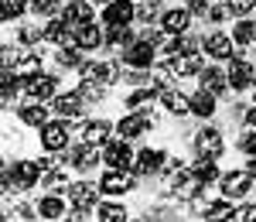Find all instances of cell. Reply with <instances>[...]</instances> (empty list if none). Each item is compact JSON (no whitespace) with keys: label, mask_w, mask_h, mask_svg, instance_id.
I'll use <instances>...</instances> for the list:
<instances>
[{"label":"cell","mask_w":256,"mask_h":222,"mask_svg":"<svg viewBox=\"0 0 256 222\" xmlns=\"http://www.w3.org/2000/svg\"><path fill=\"white\" fill-rule=\"evenodd\" d=\"M68 202H72V208H92L96 205V184H68Z\"/></svg>","instance_id":"cell-11"},{"label":"cell","mask_w":256,"mask_h":222,"mask_svg":"<svg viewBox=\"0 0 256 222\" xmlns=\"http://www.w3.org/2000/svg\"><path fill=\"white\" fill-rule=\"evenodd\" d=\"M250 192H253V174L250 171H229L222 178V195L226 198H242Z\"/></svg>","instance_id":"cell-2"},{"label":"cell","mask_w":256,"mask_h":222,"mask_svg":"<svg viewBox=\"0 0 256 222\" xmlns=\"http://www.w3.org/2000/svg\"><path fill=\"white\" fill-rule=\"evenodd\" d=\"M205 55H212V58H232V38L229 34H208L205 38Z\"/></svg>","instance_id":"cell-15"},{"label":"cell","mask_w":256,"mask_h":222,"mask_svg":"<svg viewBox=\"0 0 256 222\" xmlns=\"http://www.w3.org/2000/svg\"><path fill=\"white\" fill-rule=\"evenodd\" d=\"M20 116V123H28V126H44V123H48V110H44V106H41V102H31V106H24V110H20L18 113Z\"/></svg>","instance_id":"cell-27"},{"label":"cell","mask_w":256,"mask_h":222,"mask_svg":"<svg viewBox=\"0 0 256 222\" xmlns=\"http://www.w3.org/2000/svg\"><path fill=\"white\" fill-rule=\"evenodd\" d=\"M68 144V126L65 123H44L41 126V147L44 150H65Z\"/></svg>","instance_id":"cell-8"},{"label":"cell","mask_w":256,"mask_h":222,"mask_svg":"<svg viewBox=\"0 0 256 222\" xmlns=\"http://www.w3.org/2000/svg\"><path fill=\"white\" fill-rule=\"evenodd\" d=\"M126 65H134V68H150L154 65V41H137L126 55H123Z\"/></svg>","instance_id":"cell-9"},{"label":"cell","mask_w":256,"mask_h":222,"mask_svg":"<svg viewBox=\"0 0 256 222\" xmlns=\"http://www.w3.org/2000/svg\"><path fill=\"white\" fill-rule=\"evenodd\" d=\"M102 161L110 164V168H120V171H126V168L137 161V158H134L130 144L120 137V140H110V144H106V150H102Z\"/></svg>","instance_id":"cell-1"},{"label":"cell","mask_w":256,"mask_h":222,"mask_svg":"<svg viewBox=\"0 0 256 222\" xmlns=\"http://www.w3.org/2000/svg\"><path fill=\"white\" fill-rule=\"evenodd\" d=\"M174 76H195V72H202V55L198 52H188V55H178V58H171V65H168Z\"/></svg>","instance_id":"cell-16"},{"label":"cell","mask_w":256,"mask_h":222,"mask_svg":"<svg viewBox=\"0 0 256 222\" xmlns=\"http://www.w3.org/2000/svg\"><path fill=\"white\" fill-rule=\"evenodd\" d=\"M96 212H99V222H130L123 205H99Z\"/></svg>","instance_id":"cell-32"},{"label":"cell","mask_w":256,"mask_h":222,"mask_svg":"<svg viewBox=\"0 0 256 222\" xmlns=\"http://www.w3.org/2000/svg\"><path fill=\"white\" fill-rule=\"evenodd\" d=\"M192 171H195V178H202V184H205V182H216V178H218L212 158H198V161L192 164Z\"/></svg>","instance_id":"cell-31"},{"label":"cell","mask_w":256,"mask_h":222,"mask_svg":"<svg viewBox=\"0 0 256 222\" xmlns=\"http://www.w3.org/2000/svg\"><path fill=\"white\" fill-rule=\"evenodd\" d=\"M226 7H229V14H239L242 18V14H250L256 7V0H226Z\"/></svg>","instance_id":"cell-36"},{"label":"cell","mask_w":256,"mask_h":222,"mask_svg":"<svg viewBox=\"0 0 256 222\" xmlns=\"http://www.w3.org/2000/svg\"><path fill=\"white\" fill-rule=\"evenodd\" d=\"M226 82L229 76L226 72H218V68H202V89H208V92H226Z\"/></svg>","instance_id":"cell-26"},{"label":"cell","mask_w":256,"mask_h":222,"mask_svg":"<svg viewBox=\"0 0 256 222\" xmlns=\"http://www.w3.org/2000/svg\"><path fill=\"white\" fill-rule=\"evenodd\" d=\"M195 147H198V158H212V161H216L218 154L226 150L222 134H218V130H212V126H205V130H198V134H195Z\"/></svg>","instance_id":"cell-4"},{"label":"cell","mask_w":256,"mask_h":222,"mask_svg":"<svg viewBox=\"0 0 256 222\" xmlns=\"http://www.w3.org/2000/svg\"><path fill=\"white\" fill-rule=\"evenodd\" d=\"M24 89H28V96L34 102H44V100H52V92H55V79L52 76H38V79L28 82Z\"/></svg>","instance_id":"cell-18"},{"label":"cell","mask_w":256,"mask_h":222,"mask_svg":"<svg viewBox=\"0 0 256 222\" xmlns=\"http://www.w3.org/2000/svg\"><path fill=\"white\" fill-rule=\"evenodd\" d=\"M31 10L34 14H55L58 10V0H31Z\"/></svg>","instance_id":"cell-38"},{"label":"cell","mask_w":256,"mask_h":222,"mask_svg":"<svg viewBox=\"0 0 256 222\" xmlns=\"http://www.w3.org/2000/svg\"><path fill=\"white\" fill-rule=\"evenodd\" d=\"M7 174L14 178L18 188H34L38 178H41V164L38 161H14L10 168H7Z\"/></svg>","instance_id":"cell-3"},{"label":"cell","mask_w":256,"mask_h":222,"mask_svg":"<svg viewBox=\"0 0 256 222\" xmlns=\"http://www.w3.org/2000/svg\"><path fill=\"white\" fill-rule=\"evenodd\" d=\"M160 102L168 106V113H174V116H184V113H192V100L188 96H181L174 89H164L160 92Z\"/></svg>","instance_id":"cell-19"},{"label":"cell","mask_w":256,"mask_h":222,"mask_svg":"<svg viewBox=\"0 0 256 222\" xmlns=\"http://www.w3.org/2000/svg\"><path fill=\"white\" fill-rule=\"evenodd\" d=\"M14 76H18V79H38L41 76V58L38 55H20L18 58V65H14Z\"/></svg>","instance_id":"cell-23"},{"label":"cell","mask_w":256,"mask_h":222,"mask_svg":"<svg viewBox=\"0 0 256 222\" xmlns=\"http://www.w3.org/2000/svg\"><path fill=\"white\" fill-rule=\"evenodd\" d=\"M229 82H232V89H250L256 82V68L250 65V62L236 58L232 65H229Z\"/></svg>","instance_id":"cell-10"},{"label":"cell","mask_w":256,"mask_h":222,"mask_svg":"<svg viewBox=\"0 0 256 222\" xmlns=\"http://www.w3.org/2000/svg\"><path fill=\"white\" fill-rule=\"evenodd\" d=\"M55 113H58V116H68V120H76V116L82 113V96H79V92L55 96Z\"/></svg>","instance_id":"cell-20"},{"label":"cell","mask_w":256,"mask_h":222,"mask_svg":"<svg viewBox=\"0 0 256 222\" xmlns=\"http://www.w3.org/2000/svg\"><path fill=\"white\" fill-rule=\"evenodd\" d=\"M232 219L236 222H256V205H239L236 212H232Z\"/></svg>","instance_id":"cell-39"},{"label":"cell","mask_w":256,"mask_h":222,"mask_svg":"<svg viewBox=\"0 0 256 222\" xmlns=\"http://www.w3.org/2000/svg\"><path fill=\"white\" fill-rule=\"evenodd\" d=\"M232 38H236L239 44H250V41L256 38V24L253 20H239L236 28H232Z\"/></svg>","instance_id":"cell-33"},{"label":"cell","mask_w":256,"mask_h":222,"mask_svg":"<svg viewBox=\"0 0 256 222\" xmlns=\"http://www.w3.org/2000/svg\"><path fill=\"white\" fill-rule=\"evenodd\" d=\"M134 14H137V10H134L130 0H113V4L102 10V20H106L110 28H126V24L134 20Z\"/></svg>","instance_id":"cell-7"},{"label":"cell","mask_w":256,"mask_h":222,"mask_svg":"<svg viewBox=\"0 0 256 222\" xmlns=\"http://www.w3.org/2000/svg\"><path fill=\"white\" fill-rule=\"evenodd\" d=\"M65 20H68V28L92 20V0H68L65 4Z\"/></svg>","instance_id":"cell-13"},{"label":"cell","mask_w":256,"mask_h":222,"mask_svg":"<svg viewBox=\"0 0 256 222\" xmlns=\"http://www.w3.org/2000/svg\"><path fill=\"white\" fill-rule=\"evenodd\" d=\"M79 96L82 100H102V89H99V86H92V82H82V89H79Z\"/></svg>","instance_id":"cell-40"},{"label":"cell","mask_w":256,"mask_h":222,"mask_svg":"<svg viewBox=\"0 0 256 222\" xmlns=\"http://www.w3.org/2000/svg\"><path fill=\"white\" fill-rule=\"evenodd\" d=\"M72 168H79V171H89V168H96L99 164V154H96V147L92 144H86V147H79V150H72Z\"/></svg>","instance_id":"cell-24"},{"label":"cell","mask_w":256,"mask_h":222,"mask_svg":"<svg viewBox=\"0 0 256 222\" xmlns=\"http://www.w3.org/2000/svg\"><path fill=\"white\" fill-rule=\"evenodd\" d=\"M150 126H154V116H147V113H130V116H123V120L116 123V134L123 140H134L140 134H147Z\"/></svg>","instance_id":"cell-5"},{"label":"cell","mask_w":256,"mask_h":222,"mask_svg":"<svg viewBox=\"0 0 256 222\" xmlns=\"http://www.w3.org/2000/svg\"><path fill=\"white\" fill-rule=\"evenodd\" d=\"M192 113H198V116H212V113H216V92L198 89L195 96H192Z\"/></svg>","instance_id":"cell-25"},{"label":"cell","mask_w":256,"mask_h":222,"mask_svg":"<svg viewBox=\"0 0 256 222\" xmlns=\"http://www.w3.org/2000/svg\"><path fill=\"white\" fill-rule=\"evenodd\" d=\"M188 20H192V10H188V7H184V10H168V14L160 18V28H164L168 34L181 38V34L188 31Z\"/></svg>","instance_id":"cell-12"},{"label":"cell","mask_w":256,"mask_h":222,"mask_svg":"<svg viewBox=\"0 0 256 222\" xmlns=\"http://www.w3.org/2000/svg\"><path fill=\"white\" fill-rule=\"evenodd\" d=\"M160 164H164V154H160V150H140L134 168H137L140 174H158Z\"/></svg>","instance_id":"cell-22"},{"label":"cell","mask_w":256,"mask_h":222,"mask_svg":"<svg viewBox=\"0 0 256 222\" xmlns=\"http://www.w3.org/2000/svg\"><path fill=\"white\" fill-rule=\"evenodd\" d=\"M239 147H242V150H246L250 158H256V130H250V134H246V137L239 140Z\"/></svg>","instance_id":"cell-41"},{"label":"cell","mask_w":256,"mask_h":222,"mask_svg":"<svg viewBox=\"0 0 256 222\" xmlns=\"http://www.w3.org/2000/svg\"><path fill=\"white\" fill-rule=\"evenodd\" d=\"M250 123H253V126H256V106H253V110H250Z\"/></svg>","instance_id":"cell-45"},{"label":"cell","mask_w":256,"mask_h":222,"mask_svg":"<svg viewBox=\"0 0 256 222\" xmlns=\"http://www.w3.org/2000/svg\"><path fill=\"white\" fill-rule=\"evenodd\" d=\"M72 31H76V44H79V48H96L99 41H102V34H99V28L92 24V20H86V24H76Z\"/></svg>","instance_id":"cell-21"},{"label":"cell","mask_w":256,"mask_h":222,"mask_svg":"<svg viewBox=\"0 0 256 222\" xmlns=\"http://www.w3.org/2000/svg\"><path fill=\"white\" fill-rule=\"evenodd\" d=\"M106 137H110V123L106 120H96V123H89L86 126V144H106Z\"/></svg>","instance_id":"cell-30"},{"label":"cell","mask_w":256,"mask_h":222,"mask_svg":"<svg viewBox=\"0 0 256 222\" xmlns=\"http://www.w3.org/2000/svg\"><path fill=\"white\" fill-rule=\"evenodd\" d=\"M154 100V89H137V92H130V100H126V106L130 110H137V106H144V102Z\"/></svg>","instance_id":"cell-35"},{"label":"cell","mask_w":256,"mask_h":222,"mask_svg":"<svg viewBox=\"0 0 256 222\" xmlns=\"http://www.w3.org/2000/svg\"><path fill=\"white\" fill-rule=\"evenodd\" d=\"M226 219H232V205H229V198L205 205V222H226Z\"/></svg>","instance_id":"cell-29"},{"label":"cell","mask_w":256,"mask_h":222,"mask_svg":"<svg viewBox=\"0 0 256 222\" xmlns=\"http://www.w3.org/2000/svg\"><path fill=\"white\" fill-rule=\"evenodd\" d=\"M246 171H250V174H253V178H256V158H253V161H250V164H246Z\"/></svg>","instance_id":"cell-44"},{"label":"cell","mask_w":256,"mask_h":222,"mask_svg":"<svg viewBox=\"0 0 256 222\" xmlns=\"http://www.w3.org/2000/svg\"><path fill=\"white\" fill-rule=\"evenodd\" d=\"M188 10L192 14H208V0H188Z\"/></svg>","instance_id":"cell-43"},{"label":"cell","mask_w":256,"mask_h":222,"mask_svg":"<svg viewBox=\"0 0 256 222\" xmlns=\"http://www.w3.org/2000/svg\"><path fill=\"white\" fill-rule=\"evenodd\" d=\"M134 188V178L126 174V171H120V168H110L102 178H99V192H106V195H123V192H130Z\"/></svg>","instance_id":"cell-6"},{"label":"cell","mask_w":256,"mask_h":222,"mask_svg":"<svg viewBox=\"0 0 256 222\" xmlns=\"http://www.w3.org/2000/svg\"><path fill=\"white\" fill-rule=\"evenodd\" d=\"M24 14V0H4V20L20 18Z\"/></svg>","instance_id":"cell-37"},{"label":"cell","mask_w":256,"mask_h":222,"mask_svg":"<svg viewBox=\"0 0 256 222\" xmlns=\"http://www.w3.org/2000/svg\"><path fill=\"white\" fill-rule=\"evenodd\" d=\"M58 65H68V68L82 65V62H79V48H76V44H65V48L58 52Z\"/></svg>","instance_id":"cell-34"},{"label":"cell","mask_w":256,"mask_h":222,"mask_svg":"<svg viewBox=\"0 0 256 222\" xmlns=\"http://www.w3.org/2000/svg\"><path fill=\"white\" fill-rule=\"evenodd\" d=\"M41 38L44 41H55V44H76V38H68V20H48L44 24V31H41Z\"/></svg>","instance_id":"cell-17"},{"label":"cell","mask_w":256,"mask_h":222,"mask_svg":"<svg viewBox=\"0 0 256 222\" xmlns=\"http://www.w3.org/2000/svg\"><path fill=\"white\" fill-rule=\"evenodd\" d=\"M38 216L41 219H62L65 216V202H62L58 195H48V198L38 202Z\"/></svg>","instance_id":"cell-28"},{"label":"cell","mask_w":256,"mask_h":222,"mask_svg":"<svg viewBox=\"0 0 256 222\" xmlns=\"http://www.w3.org/2000/svg\"><path fill=\"white\" fill-rule=\"evenodd\" d=\"M82 79L86 82H113L116 79V65H99V62H82Z\"/></svg>","instance_id":"cell-14"},{"label":"cell","mask_w":256,"mask_h":222,"mask_svg":"<svg viewBox=\"0 0 256 222\" xmlns=\"http://www.w3.org/2000/svg\"><path fill=\"white\" fill-rule=\"evenodd\" d=\"M137 14H140L144 20H154V14H158V4H154V0H150V4H144V7H140Z\"/></svg>","instance_id":"cell-42"}]
</instances>
